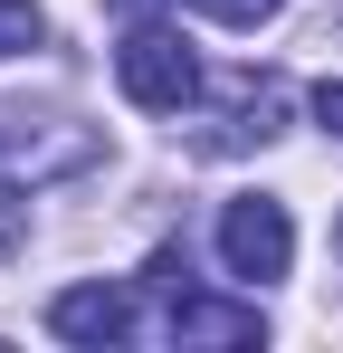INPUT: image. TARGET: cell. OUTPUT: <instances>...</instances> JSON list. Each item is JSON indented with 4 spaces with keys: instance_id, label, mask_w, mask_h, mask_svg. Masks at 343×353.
Masks as SVG:
<instances>
[{
    "instance_id": "obj_4",
    "label": "cell",
    "mask_w": 343,
    "mask_h": 353,
    "mask_svg": "<svg viewBox=\"0 0 343 353\" xmlns=\"http://www.w3.org/2000/svg\"><path fill=\"white\" fill-rule=\"evenodd\" d=\"M48 334L57 344H134V334H143V315H134V287H105V277H96V287H57L48 296Z\"/></svg>"
},
{
    "instance_id": "obj_7",
    "label": "cell",
    "mask_w": 343,
    "mask_h": 353,
    "mask_svg": "<svg viewBox=\"0 0 343 353\" xmlns=\"http://www.w3.org/2000/svg\"><path fill=\"white\" fill-rule=\"evenodd\" d=\"M29 248V181L19 172H0V268Z\"/></svg>"
},
{
    "instance_id": "obj_9",
    "label": "cell",
    "mask_w": 343,
    "mask_h": 353,
    "mask_svg": "<svg viewBox=\"0 0 343 353\" xmlns=\"http://www.w3.org/2000/svg\"><path fill=\"white\" fill-rule=\"evenodd\" d=\"M191 10H200V19H220V29H267L286 0H191Z\"/></svg>"
},
{
    "instance_id": "obj_8",
    "label": "cell",
    "mask_w": 343,
    "mask_h": 353,
    "mask_svg": "<svg viewBox=\"0 0 343 353\" xmlns=\"http://www.w3.org/2000/svg\"><path fill=\"white\" fill-rule=\"evenodd\" d=\"M48 39V19H39V0H0V58H29Z\"/></svg>"
},
{
    "instance_id": "obj_1",
    "label": "cell",
    "mask_w": 343,
    "mask_h": 353,
    "mask_svg": "<svg viewBox=\"0 0 343 353\" xmlns=\"http://www.w3.org/2000/svg\"><path fill=\"white\" fill-rule=\"evenodd\" d=\"M114 86L143 105V115H181L191 96H200V58L181 48V29H124V48H114Z\"/></svg>"
},
{
    "instance_id": "obj_2",
    "label": "cell",
    "mask_w": 343,
    "mask_h": 353,
    "mask_svg": "<svg viewBox=\"0 0 343 353\" xmlns=\"http://www.w3.org/2000/svg\"><path fill=\"white\" fill-rule=\"evenodd\" d=\"M143 277L172 296V344H267V315H258V305H229V296H200L181 248H153Z\"/></svg>"
},
{
    "instance_id": "obj_11",
    "label": "cell",
    "mask_w": 343,
    "mask_h": 353,
    "mask_svg": "<svg viewBox=\"0 0 343 353\" xmlns=\"http://www.w3.org/2000/svg\"><path fill=\"white\" fill-rule=\"evenodd\" d=\"M114 10H124V19H134V10H153V0H114Z\"/></svg>"
},
{
    "instance_id": "obj_6",
    "label": "cell",
    "mask_w": 343,
    "mask_h": 353,
    "mask_svg": "<svg viewBox=\"0 0 343 353\" xmlns=\"http://www.w3.org/2000/svg\"><path fill=\"white\" fill-rule=\"evenodd\" d=\"M277 115H286V86H277V77H238V86H229L220 143H267V134H277Z\"/></svg>"
},
{
    "instance_id": "obj_3",
    "label": "cell",
    "mask_w": 343,
    "mask_h": 353,
    "mask_svg": "<svg viewBox=\"0 0 343 353\" xmlns=\"http://www.w3.org/2000/svg\"><path fill=\"white\" fill-rule=\"evenodd\" d=\"M220 258H229V277H248V287L286 277V268H295V220H286V201H267V191L229 201L220 210Z\"/></svg>"
},
{
    "instance_id": "obj_5",
    "label": "cell",
    "mask_w": 343,
    "mask_h": 353,
    "mask_svg": "<svg viewBox=\"0 0 343 353\" xmlns=\"http://www.w3.org/2000/svg\"><path fill=\"white\" fill-rule=\"evenodd\" d=\"M48 115H0V172H19V181H48V172H86L96 163V134H39Z\"/></svg>"
},
{
    "instance_id": "obj_10",
    "label": "cell",
    "mask_w": 343,
    "mask_h": 353,
    "mask_svg": "<svg viewBox=\"0 0 343 353\" xmlns=\"http://www.w3.org/2000/svg\"><path fill=\"white\" fill-rule=\"evenodd\" d=\"M315 124H324V134H334V143H343V86H334V77L315 86Z\"/></svg>"
}]
</instances>
